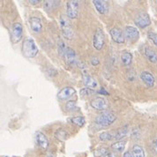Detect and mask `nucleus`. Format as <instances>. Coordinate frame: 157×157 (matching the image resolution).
<instances>
[{
	"label": "nucleus",
	"instance_id": "f257e3e1",
	"mask_svg": "<svg viewBox=\"0 0 157 157\" xmlns=\"http://www.w3.org/2000/svg\"><path fill=\"white\" fill-rule=\"evenodd\" d=\"M22 53L25 57L29 58L35 57L37 55L38 48L36 46V42L32 38L28 37L27 39H25L22 45Z\"/></svg>",
	"mask_w": 157,
	"mask_h": 157
},
{
	"label": "nucleus",
	"instance_id": "f03ea898",
	"mask_svg": "<svg viewBox=\"0 0 157 157\" xmlns=\"http://www.w3.org/2000/svg\"><path fill=\"white\" fill-rule=\"evenodd\" d=\"M116 119H117V116L112 111L105 110L96 117L95 123L100 126L106 127V126H109L110 124H112Z\"/></svg>",
	"mask_w": 157,
	"mask_h": 157
},
{
	"label": "nucleus",
	"instance_id": "7ed1b4c3",
	"mask_svg": "<svg viewBox=\"0 0 157 157\" xmlns=\"http://www.w3.org/2000/svg\"><path fill=\"white\" fill-rule=\"evenodd\" d=\"M104 43H105V36H104V33H103V31H102L101 29H97L96 31H95V33H94V48L95 50H101L103 48Z\"/></svg>",
	"mask_w": 157,
	"mask_h": 157
},
{
	"label": "nucleus",
	"instance_id": "20e7f679",
	"mask_svg": "<svg viewBox=\"0 0 157 157\" xmlns=\"http://www.w3.org/2000/svg\"><path fill=\"white\" fill-rule=\"evenodd\" d=\"M59 24H60V29H61L63 36L65 38L71 40L73 37V31H72V29H71L69 21H66L63 16H61L59 19Z\"/></svg>",
	"mask_w": 157,
	"mask_h": 157
},
{
	"label": "nucleus",
	"instance_id": "39448f33",
	"mask_svg": "<svg viewBox=\"0 0 157 157\" xmlns=\"http://www.w3.org/2000/svg\"><path fill=\"white\" fill-rule=\"evenodd\" d=\"M78 1L71 0L66 2V15L70 19H75L78 16Z\"/></svg>",
	"mask_w": 157,
	"mask_h": 157
},
{
	"label": "nucleus",
	"instance_id": "423d86ee",
	"mask_svg": "<svg viewBox=\"0 0 157 157\" xmlns=\"http://www.w3.org/2000/svg\"><path fill=\"white\" fill-rule=\"evenodd\" d=\"M124 37H125V39L127 41L132 42V43H134V42H136L139 39V37H140V32L134 27L126 26L124 28Z\"/></svg>",
	"mask_w": 157,
	"mask_h": 157
},
{
	"label": "nucleus",
	"instance_id": "0eeeda50",
	"mask_svg": "<svg viewBox=\"0 0 157 157\" xmlns=\"http://www.w3.org/2000/svg\"><path fill=\"white\" fill-rule=\"evenodd\" d=\"M134 23L140 29H145V28L148 27L151 24L149 15L147 14V13H139L134 19Z\"/></svg>",
	"mask_w": 157,
	"mask_h": 157
},
{
	"label": "nucleus",
	"instance_id": "6e6552de",
	"mask_svg": "<svg viewBox=\"0 0 157 157\" xmlns=\"http://www.w3.org/2000/svg\"><path fill=\"white\" fill-rule=\"evenodd\" d=\"M11 35H12L11 39L13 43H19L21 40L22 35H23V28L21 23H15L13 25Z\"/></svg>",
	"mask_w": 157,
	"mask_h": 157
},
{
	"label": "nucleus",
	"instance_id": "1a4fd4ad",
	"mask_svg": "<svg viewBox=\"0 0 157 157\" xmlns=\"http://www.w3.org/2000/svg\"><path fill=\"white\" fill-rule=\"evenodd\" d=\"M76 90L71 87V86H65L64 88H62L58 94H57V98L61 101H65L70 99L73 95H75Z\"/></svg>",
	"mask_w": 157,
	"mask_h": 157
},
{
	"label": "nucleus",
	"instance_id": "9d476101",
	"mask_svg": "<svg viewBox=\"0 0 157 157\" xmlns=\"http://www.w3.org/2000/svg\"><path fill=\"white\" fill-rule=\"evenodd\" d=\"M90 105L94 109L101 110V111H105L108 108L107 101L102 97H95L94 99L91 101Z\"/></svg>",
	"mask_w": 157,
	"mask_h": 157
},
{
	"label": "nucleus",
	"instance_id": "9b49d317",
	"mask_svg": "<svg viewBox=\"0 0 157 157\" xmlns=\"http://www.w3.org/2000/svg\"><path fill=\"white\" fill-rule=\"evenodd\" d=\"M109 33H110L111 38L113 39V41H114L115 43H119V44L124 43L125 37H124V35L123 34V31L120 29H118V28H112V29H110Z\"/></svg>",
	"mask_w": 157,
	"mask_h": 157
},
{
	"label": "nucleus",
	"instance_id": "f8f14e48",
	"mask_svg": "<svg viewBox=\"0 0 157 157\" xmlns=\"http://www.w3.org/2000/svg\"><path fill=\"white\" fill-rule=\"evenodd\" d=\"M64 60L65 63L69 65H74L77 63V57H76V52L74 51V50H72L70 47H67V49L65 50V53L64 55Z\"/></svg>",
	"mask_w": 157,
	"mask_h": 157
},
{
	"label": "nucleus",
	"instance_id": "ddd939ff",
	"mask_svg": "<svg viewBox=\"0 0 157 157\" xmlns=\"http://www.w3.org/2000/svg\"><path fill=\"white\" fill-rule=\"evenodd\" d=\"M29 25H30L31 30L36 34H39L43 29L42 21L38 17H31L29 19Z\"/></svg>",
	"mask_w": 157,
	"mask_h": 157
},
{
	"label": "nucleus",
	"instance_id": "4468645a",
	"mask_svg": "<svg viewBox=\"0 0 157 157\" xmlns=\"http://www.w3.org/2000/svg\"><path fill=\"white\" fill-rule=\"evenodd\" d=\"M140 78L143 81V83L148 87H152L155 85V77L149 71H142L140 73Z\"/></svg>",
	"mask_w": 157,
	"mask_h": 157
},
{
	"label": "nucleus",
	"instance_id": "2eb2a0df",
	"mask_svg": "<svg viewBox=\"0 0 157 157\" xmlns=\"http://www.w3.org/2000/svg\"><path fill=\"white\" fill-rule=\"evenodd\" d=\"M36 140L37 145L43 149H47L49 147V140L43 132H37L36 133Z\"/></svg>",
	"mask_w": 157,
	"mask_h": 157
},
{
	"label": "nucleus",
	"instance_id": "dca6fc26",
	"mask_svg": "<svg viewBox=\"0 0 157 157\" xmlns=\"http://www.w3.org/2000/svg\"><path fill=\"white\" fill-rule=\"evenodd\" d=\"M94 6L98 11V13L101 14H106L109 12V5L106 1H101V0H94Z\"/></svg>",
	"mask_w": 157,
	"mask_h": 157
},
{
	"label": "nucleus",
	"instance_id": "f3484780",
	"mask_svg": "<svg viewBox=\"0 0 157 157\" xmlns=\"http://www.w3.org/2000/svg\"><path fill=\"white\" fill-rule=\"evenodd\" d=\"M82 79H83V83L84 85L87 87V88H90V89H94L97 87V82L96 80L91 77L90 75L84 73L83 76H82Z\"/></svg>",
	"mask_w": 157,
	"mask_h": 157
},
{
	"label": "nucleus",
	"instance_id": "a211bd4d",
	"mask_svg": "<svg viewBox=\"0 0 157 157\" xmlns=\"http://www.w3.org/2000/svg\"><path fill=\"white\" fill-rule=\"evenodd\" d=\"M144 54H145V56H146V57L147 58V60L149 62L154 63V64L157 63V54L155 53V50H152L149 47H147V48H145Z\"/></svg>",
	"mask_w": 157,
	"mask_h": 157
},
{
	"label": "nucleus",
	"instance_id": "6ab92c4d",
	"mask_svg": "<svg viewBox=\"0 0 157 157\" xmlns=\"http://www.w3.org/2000/svg\"><path fill=\"white\" fill-rule=\"evenodd\" d=\"M129 132H130V127H129V125H124V126H123L120 129H118L117 130V132H116V136H115V140H117L118 141L122 140V139H124V138H125L127 134L129 133Z\"/></svg>",
	"mask_w": 157,
	"mask_h": 157
},
{
	"label": "nucleus",
	"instance_id": "aec40b11",
	"mask_svg": "<svg viewBox=\"0 0 157 157\" xmlns=\"http://www.w3.org/2000/svg\"><path fill=\"white\" fill-rule=\"evenodd\" d=\"M60 4V1H50L47 0L43 2V9L45 10V12H51L53 9L57 7Z\"/></svg>",
	"mask_w": 157,
	"mask_h": 157
},
{
	"label": "nucleus",
	"instance_id": "412c9836",
	"mask_svg": "<svg viewBox=\"0 0 157 157\" xmlns=\"http://www.w3.org/2000/svg\"><path fill=\"white\" fill-rule=\"evenodd\" d=\"M120 60H121V63L124 65L125 66H128L132 63V55L130 53V52H127V51H124L123 52L121 55V57H120Z\"/></svg>",
	"mask_w": 157,
	"mask_h": 157
},
{
	"label": "nucleus",
	"instance_id": "4be33fe9",
	"mask_svg": "<svg viewBox=\"0 0 157 157\" xmlns=\"http://www.w3.org/2000/svg\"><path fill=\"white\" fill-rule=\"evenodd\" d=\"M115 136H116V132H104L99 135V139L101 141H109L114 140Z\"/></svg>",
	"mask_w": 157,
	"mask_h": 157
},
{
	"label": "nucleus",
	"instance_id": "5701e85b",
	"mask_svg": "<svg viewBox=\"0 0 157 157\" xmlns=\"http://www.w3.org/2000/svg\"><path fill=\"white\" fill-rule=\"evenodd\" d=\"M55 137L60 141H65L68 139V133L65 132L64 129H57L55 132Z\"/></svg>",
	"mask_w": 157,
	"mask_h": 157
},
{
	"label": "nucleus",
	"instance_id": "b1692460",
	"mask_svg": "<svg viewBox=\"0 0 157 157\" xmlns=\"http://www.w3.org/2000/svg\"><path fill=\"white\" fill-rule=\"evenodd\" d=\"M132 155L133 157H145V152L140 145H134L132 147Z\"/></svg>",
	"mask_w": 157,
	"mask_h": 157
},
{
	"label": "nucleus",
	"instance_id": "393cba45",
	"mask_svg": "<svg viewBox=\"0 0 157 157\" xmlns=\"http://www.w3.org/2000/svg\"><path fill=\"white\" fill-rule=\"evenodd\" d=\"M125 143L126 141H124V140L117 141L111 145V148L114 149L115 151H117V152H123L124 149V147H125Z\"/></svg>",
	"mask_w": 157,
	"mask_h": 157
},
{
	"label": "nucleus",
	"instance_id": "a878e982",
	"mask_svg": "<svg viewBox=\"0 0 157 157\" xmlns=\"http://www.w3.org/2000/svg\"><path fill=\"white\" fill-rule=\"evenodd\" d=\"M71 122L78 127H82L86 124V120L83 117H74L71 118Z\"/></svg>",
	"mask_w": 157,
	"mask_h": 157
},
{
	"label": "nucleus",
	"instance_id": "bb28decb",
	"mask_svg": "<svg viewBox=\"0 0 157 157\" xmlns=\"http://www.w3.org/2000/svg\"><path fill=\"white\" fill-rule=\"evenodd\" d=\"M66 46H65V43H64L63 40L59 39L57 41V51H58V54L60 56H64V53H65V50H66Z\"/></svg>",
	"mask_w": 157,
	"mask_h": 157
},
{
	"label": "nucleus",
	"instance_id": "cd10ccee",
	"mask_svg": "<svg viewBox=\"0 0 157 157\" xmlns=\"http://www.w3.org/2000/svg\"><path fill=\"white\" fill-rule=\"evenodd\" d=\"M108 153V149L106 147H100L94 150V157H103Z\"/></svg>",
	"mask_w": 157,
	"mask_h": 157
},
{
	"label": "nucleus",
	"instance_id": "c85d7f7f",
	"mask_svg": "<svg viewBox=\"0 0 157 157\" xmlns=\"http://www.w3.org/2000/svg\"><path fill=\"white\" fill-rule=\"evenodd\" d=\"M65 109L68 111H73L77 109V105H76V101H67L66 105H65Z\"/></svg>",
	"mask_w": 157,
	"mask_h": 157
},
{
	"label": "nucleus",
	"instance_id": "c756f323",
	"mask_svg": "<svg viewBox=\"0 0 157 157\" xmlns=\"http://www.w3.org/2000/svg\"><path fill=\"white\" fill-rule=\"evenodd\" d=\"M80 96L81 97H88L90 96L92 94H94L93 89H90V88H83L80 90Z\"/></svg>",
	"mask_w": 157,
	"mask_h": 157
},
{
	"label": "nucleus",
	"instance_id": "7c9ffc66",
	"mask_svg": "<svg viewBox=\"0 0 157 157\" xmlns=\"http://www.w3.org/2000/svg\"><path fill=\"white\" fill-rule=\"evenodd\" d=\"M147 36H148V38H149L150 40L153 42V43L157 46V34H155V32H152V31H149L148 33H147Z\"/></svg>",
	"mask_w": 157,
	"mask_h": 157
},
{
	"label": "nucleus",
	"instance_id": "2f4dec72",
	"mask_svg": "<svg viewBox=\"0 0 157 157\" xmlns=\"http://www.w3.org/2000/svg\"><path fill=\"white\" fill-rule=\"evenodd\" d=\"M135 71H133V70H130V71L127 72V79H128L129 81H134V79H135Z\"/></svg>",
	"mask_w": 157,
	"mask_h": 157
},
{
	"label": "nucleus",
	"instance_id": "473e14b6",
	"mask_svg": "<svg viewBox=\"0 0 157 157\" xmlns=\"http://www.w3.org/2000/svg\"><path fill=\"white\" fill-rule=\"evenodd\" d=\"M140 134V132L139 129L134 128L132 131V139H139Z\"/></svg>",
	"mask_w": 157,
	"mask_h": 157
},
{
	"label": "nucleus",
	"instance_id": "72a5a7b5",
	"mask_svg": "<svg viewBox=\"0 0 157 157\" xmlns=\"http://www.w3.org/2000/svg\"><path fill=\"white\" fill-rule=\"evenodd\" d=\"M151 147H152V150L154 151V153L157 155V138L153 140L152 144H151Z\"/></svg>",
	"mask_w": 157,
	"mask_h": 157
},
{
	"label": "nucleus",
	"instance_id": "f704fd0d",
	"mask_svg": "<svg viewBox=\"0 0 157 157\" xmlns=\"http://www.w3.org/2000/svg\"><path fill=\"white\" fill-rule=\"evenodd\" d=\"M91 64H93L94 66V65H98V64H100V61H99V59L96 57H93L91 58Z\"/></svg>",
	"mask_w": 157,
	"mask_h": 157
},
{
	"label": "nucleus",
	"instance_id": "c9c22d12",
	"mask_svg": "<svg viewBox=\"0 0 157 157\" xmlns=\"http://www.w3.org/2000/svg\"><path fill=\"white\" fill-rule=\"evenodd\" d=\"M103 157H117V155L113 152H108L107 154Z\"/></svg>",
	"mask_w": 157,
	"mask_h": 157
},
{
	"label": "nucleus",
	"instance_id": "e433bc0d",
	"mask_svg": "<svg viewBox=\"0 0 157 157\" xmlns=\"http://www.w3.org/2000/svg\"><path fill=\"white\" fill-rule=\"evenodd\" d=\"M98 93L99 94H109V93H108L107 91L104 89V88H102V89H101V90H99L98 91Z\"/></svg>",
	"mask_w": 157,
	"mask_h": 157
},
{
	"label": "nucleus",
	"instance_id": "4c0bfd02",
	"mask_svg": "<svg viewBox=\"0 0 157 157\" xmlns=\"http://www.w3.org/2000/svg\"><path fill=\"white\" fill-rule=\"evenodd\" d=\"M123 157H132V155H131V153H130V152H125V153L124 154Z\"/></svg>",
	"mask_w": 157,
	"mask_h": 157
},
{
	"label": "nucleus",
	"instance_id": "58836bf2",
	"mask_svg": "<svg viewBox=\"0 0 157 157\" xmlns=\"http://www.w3.org/2000/svg\"><path fill=\"white\" fill-rule=\"evenodd\" d=\"M29 3H31L32 5H36V4H39L40 1L36 0V1H34V0H29Z\"/></svg>",
	"mask_w": 157,
	"mask_h": 157
},
{
	"label": "nucleus",
	"instance_id": "ea45409f",
	"mask_svg": "<svg viewBox=\"0 0 157 157\" xmlns=\"http://www.w3.org/2000/svg\"><path fill=\"white\" fill-rule=\"evenodd\" d=\"M6 157H15V156H6Z\"/></svg>",
	"mask_w": 157,
	"mask_h": 157
}]
</instances>
